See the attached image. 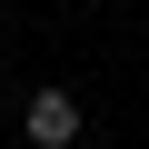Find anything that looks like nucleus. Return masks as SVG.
<instances>
[{
	"mask_svg": "<svg viewBox=\"0 0 149 149\" xmlns=\"http://www.w3.org/2000/svg\"><path fill=\"white\" fill-rule=\"evenodd\" d=\"M20 129H30V149H80V100H70V90H30L20 100Z\"/></svg>",
	"mask_w": 149,
	"mask_h": 149,
	"instance_id": "nucleus-1",
	"label": "nucleus"
}]
</instances>
